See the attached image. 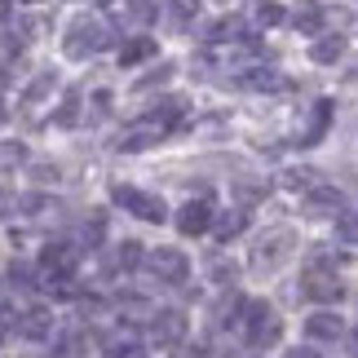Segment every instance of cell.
Masks as SVG:
<instances>
[{"instance_id":"1","label":"cell","mask_w":358,"mask_h":358,"mask_svg":"<svg viewBox=\"0 0 358 358\" xmlns=\"http://www.w3.org/2000/svg\"><path fill=\"white\" fill-rule=\"evenodd\" d=\"M239 332L252 350H270V345H279V336H283V319L274 314L270 301H248Z\"/></svg>"},{"instance_id":"2","label":"cell","mask_w":358,"mask_h":358,"mask_svg":"<svg viewBox=\"0 0 358 358\" xmlns=\"http://www.w3.org/2000/svg\"><path fill=\"white\" fill-rule=\"evenodd\" d=\"M106 45H111V31H106V22L102 18H76L71 27H66V36H62V53L66 58H76V62H85L93 58V53H102Z\"/></svg>"},{"instance_id":"3","label":"cell","mask_w":358,"mask_h":358,"mask_svg":"<svg viewBox=\"0 0 358 358\" xmlns=\"http://www.w3.org/2000/svg\"><path fill=\"white\" fill-rule=\"evenodd\" d=\"M301 296L314 301V306H336V301L345 296V279H341L332 266L314 261V266L301 270Z\"/></svg>"},{"instance_id":"4","label":"cell","mask_w":358,"mask_h":358,"mask_svg":"<svg viewBox=\"0 0 358 358\" xmlns=\"http://www.w3.org/2000/svg\"><path fill=\"white\" fill-rule=\"evenodd\" d=\"M146 266H150V274H155L159 283H169V287H182L190 279V257L182 252V248H155V252L146 257Z\"/></svg>"},{"instance_id":"5","label":"cell","mask_w":358,"mask_h":358,"mask_svg":"<svg viewBox=\"0 0 358 358\" xmlns=\"http://www.w3.org/2000/svg\"><path fill=\"white\" fill-rule=\"evenodd\" d=\"M80 266V252H76V243H66V239H53L40 248V270H45V279L53 283H62V279H71Z\"/></svg>"},{"instance_id":"6","label":"cell","mask_w":358,"mask_h":358,"mask_svg":"<svg viewBox=\"0 0 358 358\" xmlns=\"http://www.w3.org/2000/svg\"><path fill=\"white\" fill-rule=\"evenodd\" d=\"M111 199L120 203V208H129L133 217H142V222H150V226H159L164 217H169V208H164V199L146 195V190H137V186H115V190H111Z\"/></svg>"},{"instance_id":"7","label":"cell","mask_w":358,"mask_h":358,"mask_svg":"<svg viewBox=\"0 0 358 358\" xmlns=\"http://www.w3.org/2000/svg\"><path fill=\"white\" fill-rule=\"evenodd\" d=\"M292 248H296L292 230H266V235L257 239V248H252V261L261 270H274V266H283V261L292 257Z\"/></svg>"},{"instance_id":"8","label":"cell","mask_w":358,"mask_h":358,"mask_svg":"<svg viewBox=\"0 0 358 358\" xmlns=\"http://www.w3.org/2000/svg\"><path fill=\"white\" fill-rule=\"evenodd\" d=\"M186 310H177V306H159L155 314H150V336H155V345H182L186 341Z\"/></svg>"},{"instance_id":"9","label":"cell","mask_w":358,"mask_h":358,"mask_svg":"<svg viewBox=\"0 0 358 358\" xmlns=\"http://www.w3.org/2000/svg\"><path fill=\"white\" fill-rule=\"evenodd\" d=\"M217 222V208H213V195H199V199H190L182 213H177V230L182 235H208Z\"/></svg>"},{"instance_id":"10","label":"cell","mask_w":358,"mask_h":358,"mask_svg":"<svg viewBox=\"0 0 358 358\" xmlns=\"http://www.w3.org/2000/svg\"><path fill=\"white\" fill-rule=\"evenodd\" d=\"M306 341H314V345H332V341H345V319L332 310H319L306 319Z\"/></svg>"},{"instance_id":"11","label":"cell","mask_w":358,"mask_h":358,"mask_svg":"<svg viewBox=\"0 0 358 358\" xmlns=\"http://www.w3.org/2000/svg\"><path fill=\"white\" fill-rule=\"evenodd\" d=\"M18 336L22 341H49L53 336V310L49 306H22L18 310Z\"/></svg>"},{"instance_id":"12","label":"cell","mask_w":358,"mask_h":358,"mask_svg":"<svg viewBox=\"0 0 358 358\" xmlns=\"http://www.w3.org/2000/svg\"><path fill=\"white\" fill-rule=\"evenodd\" d=\"M53 93H58V76H49V71H45V76H36L31 85H27V93L18 98V111L36 120V111H40V106H45V102H53Z\"/></svg>"},{"instance_id":"13","label":"cell","mask_w":358,"mask_h":358,"mask_svg":"<svg viewBox=\"0 0 358 358\" xmlns=\"http://www.w3.org/2000/svg\"><path fill=\"white\" fill-rule=\"evenodd\" d=\"M239 85L252 89V93H279V89H287V80L274 71V66H252V71L239 76Z\"/></svg>"},{"instance_id":"14","label":"cell","mask_w":358,"mask_h":358,"mask_svg":"<svg viewBox=\"0 0 358 358\" xmlns=\"http://www.w3.org/2000/svg\"><path fill=\"white\" fill-rule=\"evenodd\" d=\"M159 53V45L150 36H133V40H124L120 45V66H142V62H150Z\"/></svg>"},{"instance_id":"15","label":"cell","mask_w":358,"mask_h":358,"mask_svg":"<svg viewBox=\"0 0 358 358\" xmlns=\"http://www.w3.org/2000/svg\"><path fill=\"white\" fill-rule=\"evenodd\" d=\"M306 213H345V195L332 186H310V195H306Z\"/></svg>"},{"instance_id":"16","label":"cell","mask_w":358,"mask_h":358,"mask_svg":"<svg viewBox=\"0 0 358 358\" xmlns=\"http://www.w3.org/2000/svg\"><path fill=\"white\" fill-rule=\"evenodd\" d=\"M248 230V208H230V213H222L213 222V239L217 243H230V239H239Z\"/></svg>"},{"instance_id":"17","label":"cell","mask_w":358,"mask_h":358,"mask_svg":"<svg viewBox=\"0 0 358 358\" xmlns=\"http://www.w3.org/2000/svg\"><path fill=\"white\" fill-rule=\"evenodd\" d=\"M310 58L319 62V66L341 62V58H345V36H319V40L310 45Z\"/></svg>"},{"instance_id":"18","label":"cell","mask_w":358,"mask_h":358,"mask_svg":"<svg viewBox=\"0 0 358 358\" xmlns=\"http://www.w3.org/2000/svg\"><path fill=\"white\" fill-rule=\"evenodd\" d=\"M142 261H146V248L137 243V239H124V243L115 248V270L133 274V270H142Z\"/></svg>"},{"instance_id":"19","label":"cell","mask_w":358,"mask_h":358,"mask_svg":"<svg viewBox=\"0 0 358 358\" xmlns=\"http://www.w3.org/2000/svg\"><path fill=\"white\" fill-rule=\"evenodd\" d=\"M327 124H332V102H327V98H319V102H314V120H310V133L301 137V146H314V142H319V137L327 133Z\"/></svg>"},{"instance_id":"20","label":"cell","mask_w":358,"mask_h":358,"mask_svg":"<svg viewBox=\"0 0 358 358\" xmlns=\"http://www.w3.org/2000/svg\"><path fill=\"white\" fill-rule=\"evenodd\" d=\"M159 18V9H155V0H129L120 13V22H133V27H146V22H155Z\"/></svg>"},{"instance_id":"21","label":"cell","mask_w":358,"mask_h":358,"mask_svg":"<svg viewBox=\"0 0 358 358\" xmlns=\"http://www.w3.org/2000/svg\"><path fill=\"white\" fill-rule=\"evenodd\" d=\"M195 18H199V0H173L169 5V27L173 31H186Z\"/></svg>"},{"instance_id":"22","label":"cell","mask_w":358,"mask_h":358,"mask_svg":"<svg viewBox=\"0 0 358 358\" xmlns=\"http://www.w3.org/2000/svg\"><path fill=\"white\" fill-rule=\"evenodd\" d=\"M239 36H243V22L239 18H222V22H213L208 31H203L208 45H226V40H239Z\"/></svg>"},{"instance_id":"23","label":"cell","mask_w":358,"mask_h":358,"mask_svg":"<svg viewBox=\"0 0 358 358\" xmlns=\"http://www.w3.org/2000/svg\"><path fill=\"white\" fill-rule=\"evenodd\" d=\"M106 358H146V345L133 336H120V341H106Z\"/></svg>"},{"instance_id":"24","label":"cell","mask_w":358,"mask_h":358,"mask_svg":"<svg viewBox=\"0 0 358 358\" xmlns=\"http://www.w3.org/2000/svg\"><path fill=\"white\" fill-rule=\"evenodd\" d=\"M76 120H80V93H66L62 106L53 111V124H58V129H71Z\"/></svg>"},{"instance_id":"25","label":"cell","mask_w":358,"mask_h":358,"mask_svg":"<svg viewBox=\"0 0 358 358\" xmlns=\"http://www.w3.org/2000/svg\"><path fill=\"white\" fill-rule=\"evenodd\" d=\"M102 230H106V217L102 213H93L85 226H80V248H98L102 243Z\"/></svg>"},{"instance_id":"26","label":"cell","mask_w":358,"mask_h":358,"mask_svg":"<svg viewBox=\"0 0 358 358\" xmlns=\"http://www.w3.org/2000/svg\"><path fill=\"white\" fill-rule=\"evenodd\" d=\"M292 27H296V31H306V36H319L323 13L314 9V5H310V9H296V13H292Z\"/></svg>"},{"instance_id":"27","label":"cell","mask_w":358,"mask_h":358,"mask_svg":"<svg viewBox=\"0 0 358 358\" xmlns=\"http://www.w3.org/2000/svg\"><path fill=\"white\" fill-rule=\"evenodd\" d=\"M336 239H341V243H358V213H354V208L336 213Z\"/></svg>"},{"instance_id":"28","label":"cell","mask_w":358,"mask_h":358,"mask_svg":"<svg viewBox=\"0 0 358 358\" xmlns=\"http://www.w3.org/2000/svg\"><path fill=\"white\" fill-rule=\"evenodd\" d=\"M80 354H85V336L80 332H66L58 345H53V358H80Z\"/></svg>"},{"instance_id":"29","label":"cell","mask_w":358,"mask_h":358,"mask_svg":"<svg viewBox=\"0 0 358 358\" xmlns=\"http://www.w3.org/2000/svg\"><path fill=\"white\" fill-rule=\"evenodd\" d=\"M283 18H287V13H283V5H274V0H266V5L257 9V22L261 27H279Z\"/></svg>"},{"instance_id":"30","label":"cell","mask_w":358,"mask_h":358,"mask_svg":"<svg viewBox=\"0 0 358 358\" xmlns=\"http://www.w3.org/2000/svg\"><path fill=\"white\" fill-rule=\"evenodd\" d=\"M9 283L13 287H36L40 279L31 274V266H22V261H18V266H9Z\"/></svg>"},{"instance_id":"31","label":"cell","mask_w":358,"mask_h":358,"mask_svg":"<svg viewBox=\"0 0 358 358\" xmlns=\"http://www.w3.org/2000/svg\"><path fill=\"white\" fill-rule=\"evenodd\" d=\"M169 76H173V66L164 62L159 71H150V76H146V80H142V85H137V89H155V85H164V80H169Z\"/></svg>"},{"instance_id":"32","label":"cell","mask_w":358,"mask_h":358,"mask_svg":"<svg viewBox=\"0 0 358 358\" xmlns=\"http://www.w3.org/2000/svg\"><path fill=\"white\" fill-rule=\"evenodd\" d=\"M18 40H13V36H0V62H9V58H18Z\"/></svg>"},{"instance_id":"33","label":"cell","mask_w":358,"mask_h":358,"mask_svg":"<svg viewBox=\"0 0 358 358\" xmlns=\"http://www.w3.org/2000/svg\"><path fill=\"white\" fill-rule=\"evenodd\" d=\"M283 358H323L319 350H310V345H296V350H287Z\"/></svg>"},{"instance_id":"34","label":"cell","mask_w":358,"mask_h":358,"mask_svg":"<svg viewBox=\"0 0 358 358\" xmlns=\"http://www.w3.org/2000/svg\"><path fill=\"white\" fill-rule=\"evenodd\" d=\"M13 18V0H0V22H9Z\"/></svg>"},{"instance_id":"35","label":"cell","mask_w":358,"mask_h":358,"mask_svg":"<svg viewBox=\"0 0 358 358\" xmlns=\"http://www.w3.org/2000/svg\"><path fill=\"white\" fill-rule=\"evenodd\" d=\"M0 85H5V80H0ZM0 120H5V98H0Z\"/></svg>"}]
</instances>
